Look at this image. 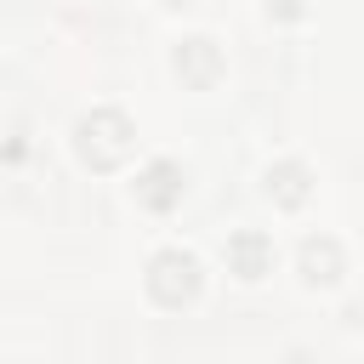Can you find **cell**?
I'll list each match as a JSON object with an SVG mask.
<instances>
[{"label": "cell", "mask_w": 364, "mask_h": 364, "mask_svg": "<svg viewBox=\"0 0 364 364\" xmlns=\"http://www.w3.org/2000/svg\"><path fill=\"white\" fill-rule=\"evenodd\" d=\"M74 148H80V159H85L91 171H114V165L131 159L136 131H131V119H125L119 108H91V114L74 125Z\"/></svg>", "instance_id": "6da1fadb"}, {"label": "cell", "mask_w": 364, "mask_h": 364, "mask_svg": "<svg viewBox=\"0 0 364 364\" xmlns=\"http://www.w3.org/2000/svg\"><path fill=\"white\" fill-rule=\"evenodd\" d=\"M148 296L159 307H188L199 296V256L193 250H159L148 262Z\"/></svg>", "instance_id": "7a4b0ae2"}, {"label": "cell", "mask_w": 364, "mask_h": 364, "mask_svg": "<svg viewBox=\"0 0 364 364\" xmlns=\"http://www.w3.org/2000/svg\"><path fill=\"white\" fill-rule=\"evenodd\" d=\"M228 273H239L245 284H256V279H267L273 273V239L267 233H256V228H239L233 239H228Z\"/></svg>", "instance_id": "3957f363"}, {"label": "cell", "mask_w": 364, "mask_h": 364, "mask_svg": "<svg viewBox=\"0 0 364 364\" xmlns=\"http://www.w3.org/2000/svg\"><path fill=\"white\" fill-rule=\"evenodd\" d=\"M176 74H182V85H193V91L216 85V80H222V51H216V40H205V34L182 40V46H176Z\"/></svg>", "instance_id": "277c9868"}, {"label": "cell", "mask_w": 364, "mask_h": 364, "mask_svg": "<svg viewBox=\"0 0 364 364\" xmlns=\"http://www.w3.org/2000/svg\"><path fill=\"white\" fill-rule=\"evenodd\" d=\"M136 199H142L148 210H171V205L182 199V165H171V159H154V165L136 176Z\"/></svg>", "instance_id": "5b68a950"}, {"label": "cell", "mask_w": 364, "mask_h": 364, "mask_svg": "<svg viewBox=\"0 0 364 364\" xmlns=\"http://www.w3.org/2000/svg\"><path fill=\"white\" fill-rule=\"evenodd\" d=\"M307 193H313V171H307L301 159H279V165L267 171V199H273V205L296 210V205H307Z\"/></svg>", "instance_id": "8992f818"}, {"label": "cell", "mask_w": 364, "mask_h": 364, "mask_svg": "<svg viewBox=\"0 0 364 364\" xmlns=\"http://www.w3.org/2000/svg\"><path fill=\"white\" fill-rule=\"evenodd\" d=\"M341 267H347V262H341V245H336L330 233L301 245V273H307V284H336Z\"/></svg>", "instance_id": "52a82bcc"}, {"label": "cell", "mask_w": 364, "mask_h": 364, "mask_svg": "<svg viewBox=\"0 0 364 364\" xmlns=\"http://www.w3.org/2000/svg\"><path fill=\"white\" fill-rule=\"evenodd\" d=\"M267 11H279V17H296V11H301V0H267Z\"/></svg>", "instance_id": "ba28073f"}]
</instances>
